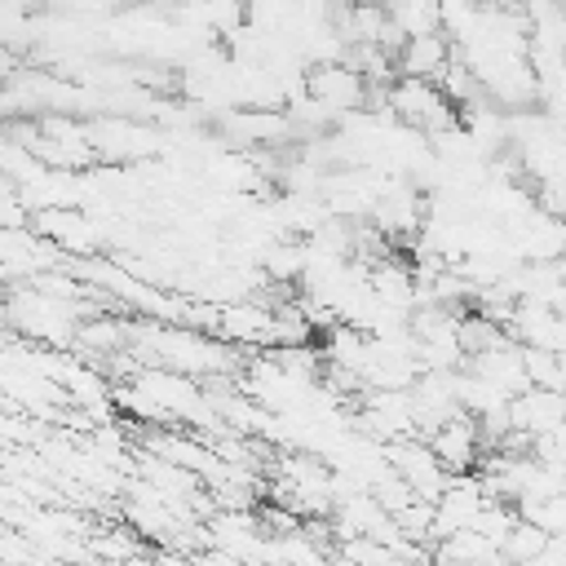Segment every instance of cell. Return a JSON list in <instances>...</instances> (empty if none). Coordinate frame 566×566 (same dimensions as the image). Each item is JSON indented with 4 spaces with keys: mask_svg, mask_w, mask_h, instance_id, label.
Listing matches in <instances>:
<instances>
[{
    "mask_svg": "<svg viewBox=\"0 0 566 566\" xmlns=\"http://www.w3.org/2000/svg\"><path fill=\"white\" fill-rule=\"evenodd\" d=\"M424 447L438 455V464L447 469V473H473L478 469V460H482V433H478V420L460 407L455 416H447L438 429H429L424 433Z\"/></svg>",
    "mask_w": 566,
    "mask_h": 566,
    "instance_id": "6da1fadb",
    "label": "cell"
},
{
    "mask_svg": "<svg viewBox=\"0 0 566 566\" xmlns=\"http://www.w3.org/2000/svg\"><path fill=\"white\" fill-rule=\"evenodd\" d=\"M305 93L314 102H323L327 111H349V106H363V93H367V80L349 66V62H318L314 71H305Z\"/></svg>",
    "mask_w": 566,
    "mask_h": 566,
    "instance_id": "7a4b0ae2",
    "label": "cell"
},
{
    "mask_svg": "<svg viewBox=\"0 0 566 566\" xmlns=\"http://www.w3.org/2000/svg\"><path fill=\"white\" fill-rule=\"evenodd\" d=\"M447 62H451L447 27H438V31H420V35H407V40H402V49L394 53V71H398V75H420V80H438Z\"/></svg>",
    "mask_w": 566,
    "mask_h": 566,
    "instance_id": "3957f363",
    "label": "cell"
},
{
    "mask_svg": "<svg viewBox=\"0 0 566 566\" xmlns=\"http://www.w3.org/2000/svg\"><path fill=\"white\" fill-rule=\"evenodd\" d=\"M544 544H548V531H539L535 522H526V517H517V522L509 526V535L500 539V557H517V562H535V557L544 553Z\"/></svg>",
    "mask_w": 566,
    "mask_h": 566,
    "instance_id": "277c9868",
    "label": "cell"
}]
</instances>
